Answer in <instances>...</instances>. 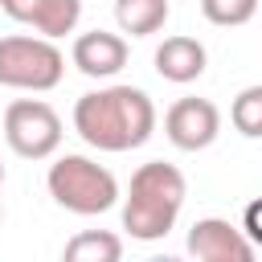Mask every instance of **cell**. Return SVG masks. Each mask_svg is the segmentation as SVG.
<instances>
[{"instance_id":"cell-1","label":"cell","mask_w":262,"mask_h":262,"mask_svg":"<svg viewBox=\"0 0 262 262\" xmlns=\"http://www.w3.org/2000/svg\"><path fill=\"white\" fill-rule=\"evenodd\" d=\"M74 131L98 151L143 147L156 131V102L139 86H102L74 102Z\"/></svg>"},{"instance_id":"cell-2","label":"cell","mask_w":262,"mask_h":262,"mask_svg":"<svg viewBox=\"0 0 262 262\" xmlns=\"http://www.w3.org/2000/svg\"><path fill=\"white\" fill-rule=\"evenodd\" d=\"M188 196V180L168 160H147L131 172L127 196H123V229L135 242H160L172 233L180 209Z\"/></svg>"},{"instance_id":"cell-3","label":"cell","mask_w":262,"mask_h":262,"mask_svg":"<svg viewBox=\"0 0 262 262\" xmlns=\"http://www.w3.org/2000/svg\"><path fill=\"white\" fill-rule=\"evenodd\" d=\"M45 188H49V196L61 209H70L78 217H98V213H106V209L119 205V180H115V172L102 168L90 156H70V151L57 156L49 164Z\"/></svg>"},{"instance_id":"cell-4","label":"cell","mask_w":262,"mask_h":262,"mask_svg":"<svg viewBox=\"0 0 262 262\" xmlns=\"http://www.w3.org/2000/svg\"><path fill=\"white\" fill-rule=\"evenodd\" d=\"M66 74V53L45 41V37H29V33H12L0 37V86L8 90H53Z\"/></svg>"},{"instance_id":"cell-5","label":"cell","mask_w":262,"mask_h":262,"mask_svg":"<svg viewBox=\"0 0 262 262\" xmlns=\"http://www.w3.org/2000/svg\"><path fill=\"white\" fill-rule=\"evenodd\" d=\"M4 143L20 160H49L61 147V115L45 98H16L4 106Z\"/></svg>"},{"instance_id":"cell-6","label":"cell","mask_w":262,"mask_h":262,"mask_svg":"<svg viewBox=\"0 0 262 262\" xmlns=\"http://www.w3.org/2000/svg\"><path fill=\"white\" fill-rule=\"evenodd\" d=\"M164 135L180 151H205L221 135V111H217V102L196 98V94L176 98L168 106V115H164Z\"/></svg>"},{"instance_id":"cell-7","label":"cell","mask_w":262,"mask_h":262,"mask_svg":"<svg viewBox=\"0 0 262 262\" xmlns=\"http://www.w3.org/2000/svg\"><path fill=\"white\" fill-rule=\"evenodd\" d=\"M188 254L192 262H258L254 242L229 225L225 217H201L188 229Z\"/></svg>"},{"instance_id":"cell-8","label":"cell","mask_w":262,"mask_h":262,"mask_svg":"<svg viewBox=\"0 0 262 262\" xmlns=\"http://www.w3.org/2000/svg\"><path fill=\"white\" fill-rule=\"evenodd\" d=\"M127 41L119 33H106V29H90L82 37H74V49H70V61L86 74V78H115L123 66H127Z\"/></svg>"},{"instance_id":"cell-9","label":"cell","mask_w":262,"mask_h":262,"mask_svg":"<svg viewBox=\"0 0 262 262\" xmlns=\"http://www.w3.org/2000/svg\"><path fill=\"white\" fill-rule=\"evenodd\" d=\"M151 61H156V74H160L164 82L184 86V82H196V78L205 74L209 53H205V45H201L196 37L176 33V37H164V41H160V49H156Z\"/></svg>"},{"instance_id":"cell-10","label":"cell","mask_w":262,"mask_h":262,"mask_svg":"<svg viewBox=\"0 0 262 262\" xmlns=\"http://www.w3.org/2000/svg\"><path fill=\"white\" fill-rule=\"evenodd\" d=\"M172 4L168 0H115V20L131 37H151L168 25Z\"/></svg>"},{"instance_id":"cell-11","label":"cell","mask_w":262,"mask_h":262,"mask_svg":"<svg viewBox=\"0 0 262 262\" xmlns=\"http://www.w3.org/2000/svg\"><path fill=\"white\" fill-rule=\"evenodd\" d=\"M61 262H123V237L111 229H82L66 242Z\"/></svg>"},{"instance_id":"cell-12","label":"cell","mask_w":262,"mask_h":262,"mask_svg":"<svg viewBox=\"0 0 262 262\" xmlns=\"http://www.w3.org/2000/svg\"><path fill=\"white\" fill-rule=\"evenodd\" d=\"M229 123H233L246 139H258V135H262V86H246V90L233 98Z\"/></svg>"},{"instance_id":"cell-13","label":"cell","mask_w":262,"mask_h":262,"mask_svg":"<svg viewBox=\"0 0 262 262\" xmlns=\"http://www.w3.org/2000/svg\"><path fill=\"white\" fill-rule=\"evenodd\" d=\"M201 12H205L209 25L237 29V25H246L258 12V0H201Z\"/></svg>"},{"instance_id":"cell-14","label":"cell","mask_w":262,"mask_h":262,"mask_svg":"<svg viewBox=\"0 0 262 262\" xmlns=\"http://www.w3.org/2000/svg\"><path fill=\"white\" fill-rule=\"evenodd\" d=\"M0 8H4V16H12L16 25H33L41 0H0Z\"/></svg>"},{"instance_id":"cell-15","label":"cell","mask_w":262,"mask_h":262,"mask_svg":"<svg viewBox=\"0 0 262 262\" xmlns=\"http://www.w3.org/2000/svg\"><path fill=\"white\" fill-rule=\"evenodd\" d=\"M258 213H262V205L254 201V205L246 209V225H242V233H246L250 242H262V229H258Z\"/></svg>"},{"instance_id":"cell-16","label":"cell","mask_w":262,"mask_h":262,"mask_svg":"<svg viewBox=\"0 0 262 262\" xmlns=\"http://www.w3.org/2000/svg\"><path fill=\"white\" fill-rule=\"evenodd\" d=\"M143 262H184V258H176V254H156V258H143Z\"/></svg>"},{"instance_id":"cell-17","label":"cell","mask_w":262,"mask_h":262,"mask_svg":"<svg viewBox=\"0 0 262 262\" xmlns=\"http://www.w3.org/2000/svg\"><path fill=\"white\" fill-rule=\"evenodd\" d=\"M0 184H4V164H0Z\"/></svg>"},{"instance_id":"cell-18","label":"cell","mask_w":262,"mask_h":262,"mask_svg":"<svg viewBox=\"0 0 262 262\" xmlns=\"http://www.w3.org/2000/svg\"><path fill=\"white\" fill-rule=\"evenodd\" d=\"M0 217H4V213H0Z\"/></svg>"}]
</instances>
